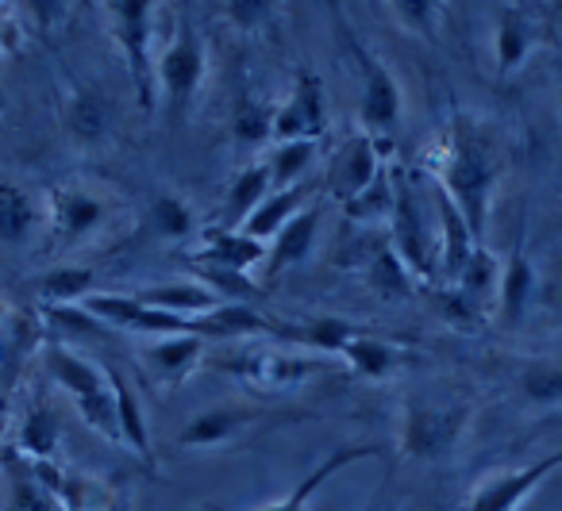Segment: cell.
Listing matches in <instances>:
<instances>
[{"label": "cell", "instance_id": "cell-34", "mask_svg": "<svg viewBox=\"0 0 562 511\" xmlns=\"http://www.w3.org/2000/svg\"><path fill=\"white\" fill-rule=\"evenodd\" d=\"M150 227H155L162 239H189L193 235V212L181 196H158L150 204Z\"/></svg>", "mask_w": 562, "mask_h": 511}, {"label": "cell", "instance_id": "cell-32", "mask_svg": "<svg viewBox=\"0 0 562 511\" xmlns=\"http://www.w3.org/2000/svg\"><path fill=\"white\" fill-rule=\"evenodd\" d=\"M362 334V327H355L351 319H313L305 331H297L293 339L308 342L313 350H324V354H344L355 339Z\"/></svg>", "mask_w": 562, "mask_h": 511}, {"label": "cell", "instance_id": "cell-25", "mask_svg": "<svg viewBox=\"0 0 562 511\" xmlns=\"http://www.w3.org/2000/svg\"><path fill=\"white\" fill-rule=\"evenodd\" d=\"M339 357H344L359 377H385V373H393V365L401 362V350L390 347L385 339H378V334L362 331Z\"/></svg>", "mask_w": 562, "mask_h": 511}, {"label": "cell", "instance_id": "cell-26", "mask_svg": "<svg viewBox=\"0 0 562 511\" xmlns=\"http://www.w3.org/2000/svg\"><path fill=\"white\" fill-rule=\"evenodd\" d=\"M531 50V24L520 12H505L497 20V35H493V55H497V73H513L516 66L528 58Z\"/></svg>", "mask_w": 562, "mask_h": 511}, {"label": "cell", "instance_id": "cell-44", "mask_svg": "<svg viewBox=\"0 0 562 511\" xmlns=\"http://www.w3.org/2000/svg\"><path fill=\"white\" fill-rule=\"evenodd\" d=\"M12 511H50V500L35 485H16V496H12Z\"/></svg>", "mask_w": 562, "mask_h": 511}, {"label": "cell", "instance_id": "cell-9", "mask_svg": "<svg viewBox=\"0 0 562 511\" xmlns=\"http://www.w3.org/2000/svg\"><path fill=\"white\" fill-rule=\"evenodd\" d=\"M436 208H439V224H443V247H439V265H443V277L451 281H459L462 277V270L470 265V258H474V250H477V239H474V231H470V224L462 219V212H459V204L447 196V189L436 181Z\"/></svg>", "mask_w": 562, "mask_h": 511}, {"label": "cell", "instance_id": "cell-7", "mask_svg": "<svg viewBox=\"0 0 562 511\" xmlns=\"http://www.w3.org/2000/svg\"><path fill=\"white\" fill-rule=\"evenodd\" d=\"M201 78H204V50H201V43L186 32L181 39H173L170 47H166L162 58H158V86H162V93H166V104H170L173 112H181L193 101Z\"/></svg>", "mask_w": 562, "mask_h": 511}, {"label": "cell", "instance_id": "cell-28", "mask_svg": "<svg viewBox=\"0 0 562 511\" xmlns=\"http://www.w3.org/2000/svg\"><path fill=\"white\" fill-rule=\"evenodd\" d=\"M89 288H93V270H86V265H55L40 277V296L47 304H58V308L81 304Z\"/></svg>", "mask_w": 562, "mask_h": 511}, {"label": "cell", "instance_id": "cell-31", "mask_svg": "<svg viewBox=\"0 0 562 511\" xmlns=\"http://www.w3.org/2000/svg\"><path fill=\"white\" fill-rule=\"evenodd\" d=\"M313 155H316V143H278V147H273V155L266 158V166H270V178H273V189L301 185V178H305Z\"/></svg>", "mask_w": 562, "mask_h": 511}, {"label": "cell", "instance_id": "cell-5", "mask_svg": "<svg viewBox=\"0 0 562 511\" xmlns=\"http://www.w3.org/2000/svg\"><path fill=\"white\" fill-rule=\"evenodd\" d=\"M462 431V411H439L413 404L405 411V431H401V446L408 457H420V462H436L447 450L454 446Z\"/></svg>", "mask_w": 562, "mask_h": 511}, {"label": "cell", "instance_id": "cell-38", "mask_svg": "<svg viewBox=\"0 0 562 511\" xmlns=\"http://www.w3.org/2000/svg\"><path fill=\"white\" fill-rule=\"evenodd\" d=\"M347 216L351 219H378V216H393V181L382 170V178L359 196V201L347 204Z\"/></svg>", "mask_w": 562, "mask_h": 511}, {"label": "cell", "instance_id": "cell-18", "mask_svg": "<svg viewBox=\"0 0 562 511\" xmlns=\"http://www.w3.org/2000/svg\"><path fill=\"white\" fill-rule=\"evenodd\" d=\"M362 457H374V450H370V446H344V450H336V454H331L328 462L316 465V469L308 473V477L301 480V485L293 488V492L285 496V500L270 503V508H262V511H308V503H313V496L324 488V480L336 477V473L347 469V465L362 462Z\"/></svg>", "mask_w": 562, "mask_h": 511}, {"label": "cell", "instance_id": "cell-36", "mask_svg": "<svg viewBox=\"0 0 562 511\" xmlns=\"http://www.w3.org/2000/svg\"><path fill=\"white\" fill-rule=\"evenodd\" d=\"M24 450L32 457H40V462H47L58 450V419L50 416L47 408L32 411V416L24 419Z\"/></svg>", "mask_w": 562, "mask_h": 511}, {"label": "cell", "instance_id": "cell-17", "mask_svg": "<svg viewBox=\"0 0 562 511\" xmlns=\"http://www.w3.org/2000/svg\"><path fill=\"white\" fill-rule=\"evenodd\" d=\"M321 370L324 362H316V357H285V354H250V362L239 365L243 377L258 388H293L308 373H321Z\"/></svg>", "mask_w": 562, "mask_h": 511}, {"label": "cell", "instance_id": "cell-16", "mask_svg": "<svg viewBox=\"0 0 562 511\" xmlns=\"http://www.w3.org/2000/svg\"><path fill=\"white\" fill-rule=\"evenodd\" d=\"M305 196H308V189L305 185H293V189H273L270 196H266L262 204H258L255 212H250V219L239 227L243 235H250V239H258V242H273L278 239V231L285 224H290L297 212H305L301 204H305Z\"/></svg>", "mask_w": 562, "mask_h": 511}, {"label": "cell", "instance_id": "cell-20", "mask_svg": "<svg viewBox=\"0 0 562 511\" xmlns=\"http://www.w3.org/2000/svg\"><path fill=\"white\" fill-rule=\"evenodd\" d=\"M109 385H112V396H116L120 434H124V442L143 457V462H150L155 450H150V431H147V419H143L139 396H135V388L127 385V377H120L116 370H109Z\"/></svg>", "mask_w": 562, "mask_h": 511}, {"label": "cell", "instance_id": "cell-12", "mask_svg": "<svg viewBox=\"0 0 562 511\" xmlns=\"http://www.w3.org/2000/svg\"><path fill=\"white\" fill-rule=\"evenodd\" d=\"M50 219H55V235L81 239L104 224V204L86 189H55L50 193Z\"/></svg>", "mask_w": 562, "mask_h": 511}, {"label": "cell", "instance_id": "cell-33", "mask_svg": "<svg viewBox=\"0 0 562 511\" xmlns=\"http://www.w3.org/2000/svg\"><path fill=\"white\" fill-rule=\"evenodd\" d=\"M104 124H109V112H104V104L97 101L93 93H78L70 101V109H66V132H70L74 139H81V143L101 139Z\"/></svg>", "mask_w": 562, "mask_h": 511}, {"label": "cell", "instance_id": "cell-43", "mask_svg": "<svg viewBox=\"0 0 562 511\" xmlns=\"http://www.w3.org/2000/svg\"><path fill=\"white\" fill-rule=\"evenodd\" d=\"M439 304H443V311H447V319H451V323H459V327H470L474 323V300H470V296H462L459 288H454V293H443L439 296Z\"/></svg>", "mask_w": 562, "mask_h": 511}, {"label": "cell", "instance_id": "cell-6", "mask_svg": "<svg viewBox=\"0 0 562 511\" xmlns=\"http://www.w3.org/2000/svg\"><path fill=\"white\" fill-rule=\"evenodd\" d=\"M390 219H393V250H397L401 262L408 265V273L431 277L428 231H424L420 208H416V196L405 178H393V216Z\"/></svg>", "mask_w": 562, "mask_h": 511}, {"label": "cell", "instance_id": "cell-13", "mask_svg": "<svg viewBox=\"0 0 562 511\" xmlns=\"http://www.w3.org/2000/svg\"><path fill=\"white\" fill-rule=\"evenodd\" d=\"M135 300L147 304V308H158V311H170V316H181V319H201V316H212L220 308V296H212L204 285H155V288H135Z\"/></svg>", "mask_w": 562, "mask_h": 511}, {"label": "cell", "instance_id": "cell-45", "mask_svg": "<svg viewBox=\"0 0 562 511\" xmlns=\"http://www.w3.org/2000/svg\"><path fill=\"white\" fill-rule=\"evenodd\" d=\"M0 104H4V89H0Z\"/></svg>", "mask_w": 562, "mask_h": 511}, {"label": "cell", "instance_id": "cell-24", "mask_svg": "<svg viewBox=\"0 0 562 511\" xmlns=\"http://www.w3.org/2000/svg\"><path fill=\"white\" fill-rule=\"evenodd\" d=\"M243 423H247V416H243V411H232V408L196 411V416L181 427L178 442L181 446H220V442H227L232 434H239Z\"/></svg>", "mask_w": 562, "mask_h": 511}, {"label": "cell", "instance_id": "cell-4", "mask_svg": "<svg viewBox=\"0 0 562 511\" xmlns=\"http://www.w3.org/2000/svg\"><path fill=\"white\" fill-rule=\"evenodd\" d=\"M554 469H562V450L524 465V469L501 473V477L485 480V485L470 496V511H516L528 500V492H536V488L543 485V477H551Z\"/></svg>", "mask_w": 562, "mask_h": 511}, {"label": "cell", "instance_id": "cell-35", "mask_svg": "<svg viewBox=\"0 0 562 511\" xmlns=\"http://www.w3.org/2000/svg\"><path fill=\"white\" fill-rule=\"evenodd\" d=\"M459 285L462 296H470V300H482V296H490L493 285H501V273H497V262H493L490 250L477 247L474 258H470V265L462 270V277L454 281Z\"/></svg>", "mask_w": 562, "mask_h": 511}, {"label": "cell", "instance_id": "cell-29", "mask_svg": "<svg viewBox=\"0 0 562 511\" xmlns=\"http://www.w3.org/2000/svg\"><path fill=\"white\" fill-rule=\"evenodd\" d=\"M201 342L196 334H173V339H158L155 347L147 350V362L155 373L162 377H186L189 370L196 365L201 357Z\"/></svg>", "mask_w": 562, "mask_h": 511}, {"label": "cell", "instance_id": "cell-15", "mask_svg": "<svg viewBox=\"0 0 562 511\" xmlns=\"http://www.w3.org/2000/svg\"><path fill=\"white\" fill-rule=\"evenodd\" d=\"M270 247L243 231H232V227H216V231L204 235V250L193 258H204V262H216V265H227V270H243L250 273L258 262H266Z\"/></svg>", "mask_w": 562, "mask_h": 511}, {"label": "cell", "instance_id": "cell-42", "mask_svg": "<svg viewBox=\"0 0 562 511\" xmlns=\"http://www.w3.org/2000/svg\"><path fill=\"white\" fill-rule=\"evenodd\" d=\"M227 16L239 27H255L262 16H270V4H266V0H232V4H227Z\"/></svg>", "mask_w": 562, "mask_h": 511}, {"label": "cell", "instance_id": "cell-39", "mask_svg": "<svg viewBox=\"0 0 562 511\" xmlns=\"http://www.w3.org/2000/svg\"><path fill=\"white\" fill-rule=\"evenodd\" d=\"M235 135L243 143H266L273 139V112L258 101H243L239 116H235Z\"/></svg>", "mask_w": 562, "mask_h": 511}, {"label": "cell", "instance_id": "cell-37", "mask_svg": "<svg viewBox=\"0 0 562 511\" xmlns=\"http://www.w3.org/2000/svg\"><path fill=\"white\" fill-rule=\"evenodd\" d=\"M78 411L97 434H104V439H112V442H124V434H120V416H116V396H112V385H109V393L89 396V400H78Z\"/></svg>", "mask_w": 562, "mask_h": 511}, {"label": "cell", "instance_id": "cell-27", "mask_svg": "<svg viewBox=\"0 0 562 511\" xmlns=\"http://www.w3.org/2000/svg\"><path fill=\"white\" fill-rule=\"evenodd\" d=\"M367 281L382 300H405L413 293V273H408V265L401 262V254L393 247H382L370 258Z\"/></svg>", "mask_w": 562, "mask_h": 511}, {"label": "cell", "instance_id": "cell-14", "mask_svg": "<svg viewBox=\"0 0 562 511\" xmlns=\"http://www.w3.org/2000/svg\"><path fill=\"white\" fill-rule=\"evenodd\" d=\"M316 227H321V208H305L290 219V224L281 227L278 239L270 242V254H266V270L281 273L290 270V265H301L308 254H313V242H316Z\"/></svg>", "mask_w": 562, "mask_h": 511}, {"label": "cell", "instance_id": "cell-1", "mask_svg": "<svg viewBox=\"0 0 562 511\" xmlns=\"http://www.w3.org/2000/svg\"><path fill=\"white\" fill-rule=\"evenodd\" d=\"M439 185L447 189L454 204H459L462 219L470 224L474 239H482L485 231V216H490V193H493V166L485 158V150L477 147V139H459L451 143V155L443 162L439 173Z\"/></svg>", "mask_w": 562, "mask_h": 511}, {"label": "cell", "instance_id": "cell-10", "mask_svg": "<svg viewBox=\"0 0 562 511\" xmlns=\"http://www.w3.org/2000/svg\"><path fill=\"white\" fill-rule=\"evenodd\" d=\"M362 63V124L385 132V127L397 124L401 116V89L393 81V73L385 66H378L370 55H359Z\"/></svg>", "mask_w": 562, "mask_h": 511}, {"label": "cell", "instance_id": "cell-19", "mask_svg": "<svg viewBox=\"0 0 562 511\" xmlns=\"http://www.w3.org/2000/svg\"><path fill=\"white\" fill-rule=\"evenodd\" d=\"M531 296H536V270H531L528 258L516 250V254L508 258L505 270H501V285H497L501 319H505V323H520Z\"/></svg>", "mask_w": 562, "mask_h": 511}, {"label": "cell", "instance_id": "cell-2", "mask_svg": "<svg viewBox=\"0 0 562 511\" xmlns=\"http://www.w3.org/2000/svg\"><path fill=\"white\" fill-rule=\"evenodd\" d=\"M109 24H112V39H116L120 55L127 63V78L135 86L139 96V109L150 112L155 104V81L158 70L150 63V35H155V4L147 0H116L109 4Z\"/></svg>", "mask_w": 562, "mask_h": 511}, {"label": "cell", "instance_id": "cell-21", "mask_svg": "<svg viewBox=\"0 0 562 511\" xmlns=\"http://www.w3.org/2000/svg\"><path fill=\"white\" fill-rule=\"evenodd\" d=\"M270 193H273L270 166L266 162L247 166V170L235 178V185L227 189V224H232V231H239V227L250 219V212H255Z\"/></svg>", "mask_w": 562, "mask_h": 511}, {"label": "cell", "instance_id": "cell-8", "mask_svg": "<svg viewBox=\"0 0 562 511\" xmlns=\"http://www.w3.org/2000/svg\"><path fill=\"white\" fill-rule=\"evenodd\" d=\"M378 178H382V147H378V139H370V135H359V139L347 143V147L339 150L336 166H331V185H336V193L344 196L347 204L359 201Z\"/></svg>", "mask_w": 562, "mask_h": 511}, {"label": "cell", "instance_id": "cell-22", "mask_svg": "<svg viewBox=\"0 0 562 511\" xmlns=\"http://www.w3.org/2000/svg\"><path fill=\"white\" fill-rule=\"evenodd\" d=\"M196 273V285H204L212 296H220L224 304H250L255 296H262V288L247 277L243 270H227V265L204 262V258H189Z\"/></svg>", "mask_w": 562, "mask_h": 511}, {"label": "cell", "instance_id": "cell-11", "mask_svg": "<svg viewBox=\"0 0 562 511\" xmlns=\"http://www.w3.org/2000/svg\"><path fill=\"white\" fill-rule=\"evenodd\" d=\"M43 362H47V373H50V377H55L58 385H63L66 393L74 396V404H78V400H89V396L109 393V370H101V365L86 362V357L74 354V350L50 347Z\"/></svg>", "mask_w": 562, "mask_h": 511}, {"label": "cell", "instance_id": "cell-23", "mask_svg": "<svg viewBox=\"0 0 562 511\" xmlns=\"http://www.w3.org/2000/svg\"><path fill=\"white\" fill-rule=\"evenodd\" d=\"M196 339L212 334V339H227V334H266L273 331V323H266L250 304H220L212 316L193 319Z\"/></svg>", "mask_w": 562, "mask_h": 511}, {"label": "cell", "instance_id": "cell-3", "mask_svg": "<svg viewBox=\"0 0 562 511\" xmlns=\"http://www.w3.org/2000/svg\"><path fill=\"white\" fill-rule=\"evenodd\" d=\"M328 127L324 116V86L316 73H301L293 93L273 109V139L278 143H316Z\"/></svg>", "mask_w": 562, "mask_h": 511}, {"label": "cell", "instance_id": "cell-40", "mask_svg": "<svg viewBox=\"0 0 562 511\" xmlns=\"http://www.w3.org/2000/svg\"><path fill=\"white\" fill-rule=\"evenodd\" d=\"M524 393L531 396L536 404H554L562 400V370L559 365H531L528 373H524Z\"/></svg>", "mask_w": 562, "mask_h": 511}, {"label": "cell", "instance_id": "cell-30", "mask_svg": "<svg viewBox=\"0 0 562 511\" xmlns=\"http://www.w3.org/2000/svg\"><path fill=\"white\" fill-rule=\"evenodd\" d=\"M35 224L32 196L12 181H0V242H24Z\"/></svg>", "mask_w": 562, "mask_h": 511}, {"label": "cell", "instance_id": "cell-41", "mask_svg": "<svg viewBox=\"0 0 562 511\" xmlns=\"http://www.w3.org/2000/svg\"><path fill=\"white\" fill-rule=\"evenodd\" d=\"M436 12L439 9L431 0H397L393 4V16H401V24L420 35H436Z\"/></svg>", "mask_w": 562, "mask_h": 511}]
</instances>
